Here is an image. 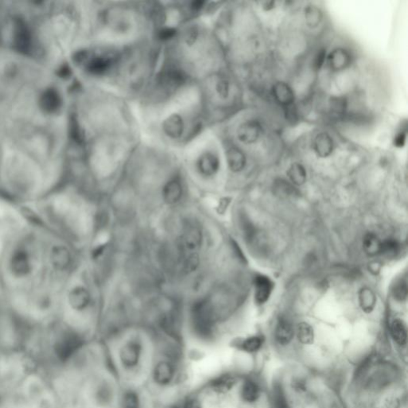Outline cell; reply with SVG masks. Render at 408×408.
Listing matches in <instances>:
<instances>
[{"mask_svg":"<svg viewBox=\"0 0 408 408\" xmlns=\"http://www.w3.org/2000/svg\"><path fill=\"white\" fill-rule=\"evenodd\" d=\"M191 323L194 331L201 337H209L213 328L212 307L207 300L196 301L191 308Z\"/></svg>","mask_w":408,"mask_h":408,"instance_id":"cell-1","label":"cell"},{"mask_svg":"<svg viewBox=\"0 0 408 408\" xmlns=\"http://www.w3.org/2000/svg\"><path fill=\"white\" fill-rule=\"evenodd\" d=\"M202 233L198 226H188L178 240V247L183 253V258L197 254L202 244Z\"/></svg>","mask_w":408,"mask_h":408,"instance_id":"cell-2","label":"cell"},{"mask_svg":"<svg viewBox=\"0 0 408 408\" xmlns=\"http://www.w3.org/2000/svg\"><path fill=\"white\" fill-rule=\"evenodd\" d=\"M141 346L137 341H130L120 350V361L128 368L135 367L140 361Z\"/></svg>","mask_w":408,"mask_h":408,"instance_id":"cell-3","label":"cell"},{"mask_svg":"<svg viewBox=\"0 0 408 408\" xmlns=\"http://www.w3.org/2000/svg\"><path fill=\"white\" fill-rule=\"evenodd\" d=\"M197 168L204 176H212L219 171V158L212 153H204L197 161Z\"/></svg>","mask_w":408,"mask_h":408,"instance_id":"cell-4","label":"cell"},{"mask_svg":"<svg viewBox=\"0 0 408 408\" xmlns=\"http://www.w3.org/2000/svg\"><path fill=\"white\" fill-rule=\"evenodd\" d=\"M254 286L255 300L259 304H264L273 291V282L266 276L259 275L255 277Z\"/></svg>","mask_w":408,"mask_h":408,"instance_id":"cell-5","label":"cell"},{"mask_svg":"<svg viewBox=\"0 0 408 408\" xmlns=\"http://www.w3.org/2000/svg\"><path fill=\"white\" fill-rule=\"evenodd\" d=\"M274 335L276 341L280 345H288L294 337V329L290 321L284 317L279 319Z\"/></svg>","mask_w":408,"mask_h":408,"instance_id":"cell-6","label":"cell"},{"mask_svg":"<svg viewBox=\"0 0 408 408\" xmlns=\"http://www.w3.org/2000/svg\"><path fill=\"white\" fill-rule=\"evenodd\" d=\"M261 127L259 123L250 120L242 124L238 130V137L242 142L246 144L254 142L260 135Z\"/></svg>","mask_w":408,"mask_h":408,"instance_id":"cell-7","label":"cell"},{"mask_svg":"<svg viewBox=\"0 0 408 408\" xmlns=\"http://www.w3.org/2000/svg\"><path fill=\"white\" fill-rule=\"evenodd\" d=\"M183 194V187L181 181L172 178L165 184L163 188V197L168 204H175L181 200Z\"/></svg>","mask_w":408,"mask_h":408,"instance_id":"cell-8","label":"cell"},{"mask_svg":"<svg viewBox=\"0 0 408 408\" xmlns=\"http://www.w3.org/2000/svg\"><path fill=\"white\" fill-rule=\"evenodd\" d=\"M166 135L171 139L181 137L184 131V122L182 117L178 114H172L164 120L163 124Z\"/></svg>","mask_w":408,"mask_h":408,"instance_id":"cell-9","label":"cell"},{"mask_svg":"<svg viewBox=\"0 0 408 408\" xmlns=\"http://www.w3.org/2000/svg\"><path fill=\"white\" fill-rule=\"evenodd\" d=\"M115 59H116L115 56L110 55L92 58V59H90L88 62V70L94 74L104 73L111 67Z\"/></svg>","mask_w":408,"mask_h":408,"instance_id":"cell-10","label":"cell"},{"mask_svg":"<svg viewBox=\"0 0 408 408\" xmlns=\"http://www.w3.org/2000/svg\"><path fill=\"white\" fill-rule=\"evenodd\" d=\"M185 81V75L175 68L164 70L160 76V83L167 88H175L181 86Z\"/></svg>","mask_w":408,"mask_h":408,"instance_id":"cell-11","label":"cell"},{"mask_svg":"<svg viewBox=\"0 0 408 408\" xmlns=\"http://www.w3.org/2000/svg\"><path fill=\"white\" fill-rule=\"evenodd\" d=\"M173 367L169 363L166 361H161L158 363L154 369V379L158 385H168L173 379Z\"/></svg>","mask_w":408,"mask_h":408,"instance_id":"cell-12","label":"cell"},{"mask_svg":"<svg viewBox=\"0 0 408 408\" xmlns=\"http://www.w3.org/2000/svg\"><path fill=\"white\" fill-rule=\"evenodd\" d=\"M90 301V296L89 292L82 287H78L74 289L69 295V301L76 310H83L86 308Z\"/></svg>","mask_w":408,"mask_h":408,"instance_id":"cell-13","label":"cell"},{"mask_svg":"<svg viewBox=\"0 0 408 408\" xmlns=\"http://www.w3.org/2000/svg\"><path fill=\"white\" fill-rule=\"evenodd\" d=\"M391 335L399 346H405L407 341V332L404 323L399 319L394 320L391 324Z\"/></svg>","mask_w":408,"mask_h":408,"instance_id":"cell-14","label":"cell"},{"mask_svg":"<svg viewBox=\"0 0 408 408\" xmlns=\"http://www.w3.org/2000/svg\"><path fill=\"white\" fill-rule=\"evenodd\" d=\"M228 166L231 170L235 172L242 171L246 164V158L243 153L238 148H232L226 152Z\"/></svg>","mask_w":408,"mask_h":408,"instance_id":"cell-15","label":"cell"},{"mask_svg":"<svg viewBox=\"0 0 408 408\" xmlns=\"http://www.w3.org/2000/svg\"><path fill=\"white\" fill-rule=\"evenodd\" d=\"M241 395L246 403H254L260 396V388L253 380L245 381L242 387Z\"/></svg>","mask_w":408,"mask_h":408,"instance_id":"cell-16","label":"cell"},{"mask_svg":"<svg viewBox=\"0 0 408 408\" xmlns=\"http://www.w3.org/2000/svg\"><path fill=\"white\" fill-rule=\"evenodd\" d=\"M314 148L320 157H328L333 151V141L326 133H321L314 141Z\"/></svg>","mask_w":408,"mask_h":408,"instance_id":"cell-17","label":"cell"},{"mask_svg":"<svg viewBox=\"0 0 408 408\" xmlns=\"http://www.w3.org/2000/svg\"><path fill=\"white\" fill-rule=\"evenodd\" d=\"M273 192L280 199L294 198L298 195V191L291 184L283 180L276 181L273 185Z\"/></svg>","mask_w":408,"mask_h":408,"instance_id":"cell-18","label":"cell"},{"mask_svg":"<svg viewBox=\"0 0 408 408\" xmlns=\"http://www.w3.org/2000/svg\"><path fill=\"white\" fill-rule=\"evenodd\" d=\"M330 66L335 70H341L348 66L350 61V57L346 51L344 49H337L328 57Z\"/></svg>","mask_w":408,"mask_h":408,"instance_id":"cell-19","label":"cell"},{"mask_svg":"<svg viewBox=\"0 0 408 408\" xmlns=\"http://www.w3.org/2000/svg\"><path fill=\"white\" fill-rule=\"evenodd\" d=\"M381 242L377 235L373 233H368L365 235L363 240V248L368 255H373L380 253Z\"/></svg>","mask_w":408,"mask_h":408,"instance_id":"cell-20","label":"cell"},{"mask_svg":"<svg viewBox=\"0 0 408 408\" xmlns=\"http://www.w3.org/2000/svg\"><path fill=\"white\" fill-rule=\"evenodd\" d=\"M297 336L301 344L310 345L314 343V328L308 323L301 322L297 324Z\"/></svg>","mask_w":408,"mask_h":408,"instance_id":"cell-21","label":"cell"},{"mask_svg":"<svg viewBox=\"0 0 408 408\" xmlns=\"http://www.w3.org/2000/svg\"><path fill=\"white\" fill-rule=\"evenodd\" d=\"M273 94L280 104L290 105L293 100V93L291 89L284 83H278L274 86Z\"/></svg>","mask_w":408,"mask_h":408,"instance_id":"cell-22","label":"cell"},{"mask_svg":"<svg viewBox=\"0 0 408 408\" xmlns=\"http://www.w3.org/2000/svg\"><path fill=\"white\" fill-rule=\"evenodd\" d=\"M376 298L375 293L368 288H364L360 293V303L365 313H371L375 308Z\"/></svg>","mask_w":408,"mask_h":408,"instance_id":"cell-23","label":"cell"},{"mask_svg":"<svg viewBox=\"0 0 408 408\" xmlns=\"http://www.w3.org/2000/svg\"><path fill=\"white\" fill-rule=\"evenodd\" d=\"M263 344V339L259 336H253L248 337L247 339L242 341L241 348L248 353H254L261 349Z\"/></svg>","mask_w":408,"mask_h":408,"instance_id":"cell-24","label":"cell"},{"mask_svg":"<svg viewBox=\"0 0 408 408\" xmlns=\"http://www.w3.org/2000/svg\"><path fill=\"white\" fill-rule=\"evenodd\" d=\"M288 175L290 181L296 185H301L305 182L306 171L301 164H293L289 170Z\"/></svg>","mask_w":408,"mask_h":408,"instance_id":"cell-25","label":"cell"},{"mask_svg":"<svg viewBox=\"0 0 408 408\" xmlns=\"http://www.w3.org/2000/svg\"><path fill=\"white\" fill-rule=\"evenodd\" d=\"M235 379L232 375H222L213 382V388L219 392L230 390L235 385Z\"/></svg>","mask_w":408,"mask_h":408,"instance_id":"cell-26","label":"cell"},{"mask_svg":"<svg viewBox=\"0 0 408 408\" xmlns=\"http://www.w3.org/2000/svg\"><path fill=\"white\" fill-rule=\"evenodd\" d=\"M399 242L395 239H388L381 243L380 253L382 254L394 256L399 252Z\"/></svg>","mask_w":408,"mask_h":408,"instance_id":"cell-27","label":"cell"},{"mask_svg":"<svg viewBox=\"0 0 408 408\" xmlns=\"http://www.w3.org/2000/svg\"><path fill=\"white\" fill-rule=\"evenodd\" d=\"M392 293H393L394 297L397 301H404L407 296V286H406V282L400 280L399 283H396L394 286Z\"/></svg>","mask_w":408,"mask_h":408,"instance_id":"cell-28","label":"cell"},{"mask_svg":"<svg viewBox=\"0 0 408 408\" xmlns=\"http://www.w3.org/2000/svg\"><path fill=\"white\" fill-rule=\"evenodd\" d=\"M140 402L137 394L129 392L124 395L123 400V408H139Z\"/></svg>","mask_w":408,"mask_h":408,"instance_id":"cell-29","label":"cell"},{"mask_svg":"<svg viewBox=\"0 0 408 408\" xmlns=\"http://www.w3.org/2000/svg\"><path fill=\"white\" fill-rule=\"evenodd\" d=\"M216 92L222 98L227 97L229 94V84L226 79H221L218 81L216 84Z\"/></svg>","mask_w":408,"mask_h":408,"instance_id":"cell-30","label":"cell"},{"mask_svg":"<svg viewBox=\"0 0 408 408\" xmlns=\"http://www.w3.org/2000/svg\"><path fill=\"white\" fill-rule=\"evenodd\" d=\"M198 35H199V32H198V30L196 28H188L186 32H185V35H184V41H185L188 46H192L196 42Z\"/></svg>","mask_w":408,"mask_h":408,"instance_id":"cell-31","label":"cell"},{"mask_svg":"<svg viewBox=\"0 0 408 408\" xmlns=\"http://www.w3.org/2000/svg\"><path fill=\"white\" fill-rule=\"evenodd\" d=\"M400 399L395 395L387 398L385 402V408H400Z\"/></svg>","mask_w":408,"mask_h":408,"instance_id":"cell-32","label":"cell"},{"mask_svg":"<svg viewBox=\"0 0 408 408\" xmlns=\"http://www.w3.org/2000/svg\"><path fill=\"white\" fill-rule=\"evenodd\" d=\"M325 55H326V52L324 49L319 51L316 56L315 60H314V66H315L316 69H320L323 66L324 60H325Z\"/></svg>","mask_w":408,"mask_h":408,"instance_id":"cell-33","label":"cell"},{"mask_svg":"<svg viewBox=\"0 0 408 408\" xmlns=\"http://www.w3.org/2000/svg\"><path fill=\"white\" fill-rule=\"evenodd\" d=\"M175 32L176 31L172 28H165L159 34V37L163 39V40H168L170 38H173L175 36Z\"/></svg>","mask_w":408,"mask_h":408,"instance_id":"cell-34","label":"cell"},{"mask_svg":"<svg viewBox=\"0 0 408 408\" xmlns=\"http://www.w3.org/2000/svg\"><path fill=\"white\" fill-rule=\"evenodd\" d=\"M406 131L399 132L397 136L395 137V141H394V142H395V145L398 147V148H402V147H403L405 142H406Z\"/></svg>","mask_w":408,"mask_h":408,"instance_id":"cell-35","label":"cell"},{"mask_svg":"<svg viewBox=\"0 0 408 408\" xmlns=\"http://www.w3.org/2000/svg\"><path fill=\"white\" fill-rule=\"evenodd\" d=\"M184 408H201V405L196 399H190L185 403Z\"/></svg>","mask_w":408,"mask_h":408,"instance_id":"cell-36","label":"cell"},{"mask_svg":"<svg viewBox=\"0 0 408 408\" xmlns=\"http://www.w3.org/2000/svg\"><path fill=\"white\" fill-rule=\"evenodd\" d=\"M204 4L205 3L203 1H195V2H192L191 4V8L194 10V11H199L200 10L201 8L203 7Z\"/></svg>","mask_w":408,"mask_h":408,"instance_id":"cell-37","label":"cell"},{"mask_svg":"<svg viewBox=\"0 0 408 408\" xmlns=\"http://www.w3.org/2000/svg\"><path fill=\"white\" fill-rule=\"evenodd\" d=\"M293 385H294V388H295L296 390H304V384L301 382V381H295V382H293Z\"/></svg>","mask_w":408,"mask_h":408,"instance_id":"cell-38","label":"cell"},{"mask_svg":"<svg viewBox=\"0 0 408 408\" xmlns=\"http://www.w3.org/2000/svg\"><path fill=\"white\" fill-rule=\"evenodd\" d=\"M173 408H177V407H173Z\"/></svg>","mask_w":408,"mask_h":408,"instance_id":"cell-39","label":"cell"}]
</instances>
